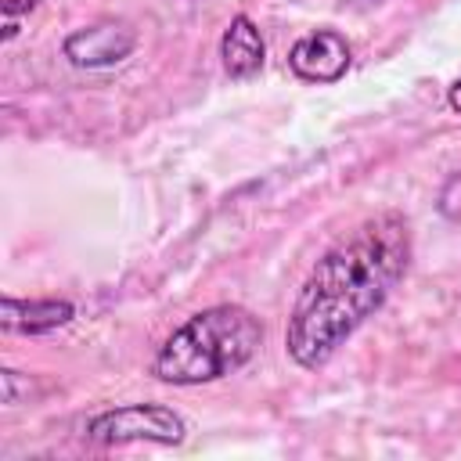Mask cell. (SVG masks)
<instances>
[{
	"mask_svg": "<svg viewBox=\"0 0 461 461\" xmlns=\"http://www.w3.org/2000/svg\"><path fill=\"white\" fill-rule=\"evenodd\" d=\"M411 267V227L385 209L335 241L303 281L285 328V349L299 367H321L389 299Z\"/></svg>",
	"mask_w": 461,
	"mask_h": 461,
	"instance_id": "cell-1",
	"label": "cell"
},
{
	"mask_svg": "<svg viewBox=\"0 0 461 461\" xmlns=\"http://www.w3.org/2000/svg\"><path fill=\"white\" fill-rule=\"evenodd\" d=\"M263 342V324L245 306L220 303L187 317L155 353L151 375L169 385H202L245 367Z\"/></svg>",
	"mask_w": 461,
	"mask_h": 461,
	"instance_id": "cell-2",
	"label": "cell"
},
{
	"mask_svg": "<svg viewBox=\"0 0 461 461\" xmlns=\"http://www.w3.org/2000/svg\"><path fill=\"white\" fill-rule=\"evenodd\" d=\"M86 439L101 447H122V443L176 447L187 439V421L166 403H122L94 414L86 421Z\"/></svg>",
	"mask_w": 461,
	"mask_h": 461,
	"instance_id": "cell-3",
	"label": "cell"
},
{
	"mask_svg": "<svg viewBox=\"0 0 461 461\" xmlns=\"http://www.w3.org/2000/svg\"><path fill=\"white\" fill-rule=\"evenodd\" d=\"M137 47V29L122 18H101L94 25H83L76 32L65 36L61 54L86 72H101V68H115L122 65Z\"/></svg>",
	"mask_w": 461,
	"mask_h": 461,
	"instance_id": "cell-4",
	"label": "cell"
},
{
	"mask_svg": "<svg viewBox=\"0 0 461 461\" xmlns=\"http://www.w3.org/2000/svg\"><path fill=\"white\" fill-rule=\"evenodd\" d=\"M349 61H353L349 43L335 29H313L299 36L288 50V68L306 83H339Z\"/></svg>",
	"mask_w": 461,
	"mask_h": 461,
	"instance_id": "cell-5",
	"label": "cell"
},
{
	"mask_svg": "<svg viewBox=\"0 0 461 461\" xmlns=\"http://www.w3.org/2000/svg\"><path fill=\"white\" fill-rule=\"evenodd\" d=\"M76 317V306L68 299H0V324L11 335H47L65 328Z\"/></svg>",
	"mask_w": 461,
	"mask_h": 461,
	"instance_id": "cell-6",
	"label": "cell"
},
{
	"mask_svg": "<svg viewBox=\"0 0 461 461\" xmlns=\"http://www.w3.org/2000/svg\"><path fill=\"white\" fill-rule=\"evenodd\" d=\"M220 58L230 79H252L259 76L263 61H267V43L256 29V22L249 14H234L230 25L220 36Z\"/></svg>",
	"mask_w": 461,
	"mask_h": 461,
	"instance_id": "cell-7",
	"label": "cell"
},
{
	"mask_svg": "<svg viewBox=\"0 0 461 461\" xmlns=\"http://www.w3.org/2000/svg\"><path fill=\"white\" fill-rule=\"evenodd\" d=\"M4 7V43H11L18 36V22L36 7V0H0Z\"/></svg>",
	"mask_w": 461,
	"mask_h": 461,
	"instance_id": "cell-8",
	"label": "cell"
},
{
	"mask_svg": "<svg viewBox=\"0 0 461 461\" xmlns=\"http://www.w3.org/2000/svg\"><path fill=\"white\" fill-rule=\"evenodd\" d=\"M439 212L447 220H461V173H454L439 191Z\"/></svg>",
	"mask_w": 461,
	"mask_h": 461,
	"instance_id": "cell-9",
	"label": "cell"
},
{
	"mask_svg": "<svg viewBox=\"0 0 461 461\" xmlns=\"http://www.w3.org/2000/svg\"><path fill=\"white\" fill-rule=\"evenodd\" d=\"M447 104L461 115V79H454V83H450V90H447Z\"/></svg>",
	"mask_w": 461,
	"mask_h": 461,
	"instance_id": "cell-10",
	"label": "cell"
}]
</instances>
